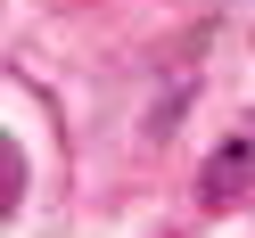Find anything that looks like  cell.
<instances>
[{
	"label": "cell",
	"instance_id": "1",
	"mask_svg": "<svg viewBox=\"0 0 255 238\" xmlns=\"http://www.w3.org/2000/svg\"><path fill=\"white\" fill-rule=\"evenodd\" d=\"M247 189H255V123H239V132L198 164V205H239Z\"/></svg>",
	"mask_w": 255,
	"mask_h": 238
}]
</instances>
